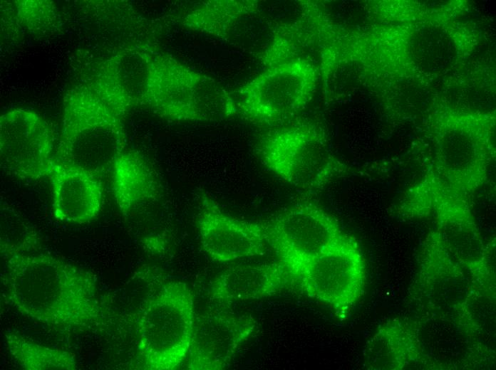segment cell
Wrapping results in <instances>:
<instances>
[{
  "instance_id": "obj_1",
  "label": "cell",
  "mask_w": 496,
  "mask_h": 370,
  "mask_svg": "<svg viewBox=\"0 0 496 370\" xmlns=\"http://www.w3.org/2000/svg\"><path fill=\"white\" fill-rule=\"evenodd\" d=\"M1 253L9 300L22 314L64 329L103 324L104 310L92 273L47 253Z\"/></svg>"
},
{
  "instance_id": "obj_2",
  "label": "cell",
  "mask_w": 496,
  "mask_h": 370,
  "mask_svg": "<svg viewBox=\"0 0 496 370\" xmlns=\"http://www.w3.org/2000/svg\"><path fill=\"white\" fill-rule=\"evenodd\" d=\"M125 142L122 119L91 88L68 91L55 158L99 176L111 172Z\"/></svg>"
},
{
  "instance_id": "obj_3",
  "label": "cell",
  "mask_w": 496,
  "mask_h": 370,
  "mask_svg": "<svg viewBox=\"0 0 496 370\" xmlns=\"http://www.w3.org/2000/svg\"><path fill=\"white\" fill-rule=\"evenodd\" d=\"M145 105L159 116L182 121H214L237 112L234 101L215 80L155 51Z\"/></svg>"
},
{
  "instance_id": "obj_4",
  "label": "cell",
  "mask_w": 496,
  "mask_h": 370,
  "mask_svg": "<svg viewBox=\"0 0 496 370\" xmlns=\"http://www.w3.org/2000/svg\"><path fill=\"white\" fill-rule=\"evenodd\" d=\"M195 318L193 293L182 281L166 282L150 297L138 322L145 369H178L188 356Z\"/></svg>"
},
{
  "instance_id": "obj_5",
  "label": "cell",
  "mask_w": 496,
  "mask_h": 370,
  "mask_svg": "<svg viewBox=\"0 0 496 370\" xmlns=\"http://www.w3.org/2000/svg\"><path fill=\"white\" fill-rule=\"evenodd\" d=\"M263 164L296 188L314 193L347 170L331 154L322 130L311 125L284 128L268 135L260 149Z\"/></svg>"
},
{
  "instance_id": "obj_6",
  "label": "cell",
  "mask_w": 496,
  "mask_h": 370,
  "mask_svg": "<svg viewBox=\"0 0 496 370\" xmlns=\"http://www.w3.org/2000/svg\"><path fill=\"white\" fill-rule=\"evenodd\" d=\"M267 245L296 287L304 268L343 234L338 221L311 202H299L262 222Z\"/></svg>"
},
{
  "instance_id": "obj_7",
  "label": "cell",
  "mask_w": 496,
  "mask_h": 370,
  "mask_svg": "<svg viewBox=\"0 0 496 370\" xmlns=\"http://www.w3.org/2000/svg\"><path fill=\"white\" fill-rule=\"evenodd\" d=\"M366 265L356 240L344 233L302 271L296 287L345 319L362 297Z\"/></svg>"
},
{
  "instance_id": "obj_8",
  "label": "cell",
  "mask_w": 496,
  "mask_h": 370,
  "mask_svg": "<svg viewBox=\"0 0 496 370\" xmlns=\"http://www.w3.org/2000/svg\"><path fill=\"white\" fill-rule=\"evenodd\" d=\"M314 77L311 65L302 60L271 67L239 90L237 112L261 124L283 122L305 107Z\"/></svg>"
},
{
  "instance_id": "obj_9",
  "label": "cell",
  "mask_w": 496,
  "mask_h": 370,
  "mask_svg": "<svg viewBox=\"0 0 496 370\" xmlns=\"http://www.w3.org/2000/svg\"><path fill=\"white\" fill-rule=\"evenodd\" d=\"M53 146V132L36 112L14 108L1 115V166L7 173L21 179L47 177Z\"/></svg>"
},
{
  "instance_id": "obj_10",
  "label": "cell",
  "mask_w": 496,
  "mask_h": 370,
  "mask_svg": "<svg viewBox=\"0 0 496 370\" xmlns=\"http://www.w3.org/2000/svg\"><path fill=\"white\" fill-rule=\"evenodd\" d=\"M197 227L203 250L217 263L263 255L268 245L262 222L229 216L205 193L200 194Z\"/></svg>"
},
{
  "instance_id": "obj_11",
  "label": "cell",
  "mask_w": 496,
  "mask_h": 370,
  "mask_svg": "<svg viewBox=\"0 0 496 370\" xmlns=\"http://www.w3.org/2000/svg\"><path fill=\"white\" fill-rule=\"evenodd\" d=\"M155 51L147 45L128 46L101 66L91 88L117 116L145 105Z\"/></svg>"
},
{
  "instance_id": "obj_12",
  "label": "cell",
  "mask_w": 496,
  "mask_h": 370,
  "mask_svg": "<svg viewBox=\"0 0 496 370\" xmlns=\"http://www.w3.org/2000/svg\"><path fill=\"white\" fill-rule=\"evenodd\" d=\"M256 320L247 314L210 310L195 318L188 369H222L253 334Z\"/></svg>"
},
{
  "instance_id": "obj_13",
  "label": "cell",
  "mask_w": 496,
  "mask_h": 370,
  "mask_svg": "<svg viewBox=\"0 0 496 370\" xmlns=\"http://www.w3.org/2000/svg\"><path fill=\"white\" fill-rule=\"evenodd\" d=\"M47 178L52 187V210L56 219L82 224L99 215L103 203L99 176L53 158Z\"/></svg>"
},
{
  "instance_id": "obj_14",
  "label": "cell",
  "mask_w": 496,
  "mask_h": 370,
  "mask_svg": "<svg viewBox=\"0 0 496 370\" xmlns=\"http://www.w3.org/2000/svg\"><path fill=\"white\" fill-rule=\"evenodd\" d=\"M294 287L286 270L276 260L229 268L215 276L210 293L212 300L229 306L236 302L271 297Z\"/></svg>"
},
{
  "instance_id": "obj_15",
  "label": "cell",
  "mask_w": 496,
  "mask_h": 370,
  "mask_svg": "<svg viewBox=\"0 0 496 370\" xmlns=\"http://www.w3.org/2000/svg\"><path fill=\"white\" fill-rule=\"evenodd\" d=\"M113 194L117 206L127 215L139 205L156 200L160 186L149 163L138 152L125 149L111 170Z\"/></svg>"
},
{
  "instance_id": "obj_16",
  "label": "cell",
  "mask_w": 496,
  "mask_h": 370,
  "mask_svg": "<svg viewBox=\"0 0 496 370\" xmlns=\"http://www.w3.org/2000/svg\"><path fill=\"white\" fill-rule=\"evenodd\" d=\"M405 350H416L410 335L398 329L394 332V324H386L366 342L363 350L364 366L367 369H394L403 368L409 361Z\"/></svg>"
},
{
  "instance_id": "obj_17",
  "label": "cell",
  "mask_w": 496,
  "mask_h": 370,
  "mask_svg": "<svg viewBox=\"0 0 496 370\" xmlns=\"http://www.w3.org/2000/svg\"><path fill=\"white\" fill-rule=\"evenodd\" d=\"M7 350L14 360L27 370H73L78 368L75 354L31 341L14 332L4 335Z\"/></svg>"
},
{
  "instance_id": "obj_18",
  "label": "cell",
  "mask_w": 496,
  "mask_h": 370,
  "mask_svg": "<svg viewBox=\"0 0 496 370\" xmlns=\"http://www.w3.org/2000/svg\"><path fill=\"white\" fill-rule=\"evenodd\" d=\"M249 3L234 1H208L184 18L182 24L194 31L224 36L232 23L250 8Z\"/></svg>"
},
{
  "instance_id": "obj_19",
  "label": "cell",
  "mask_w": 496,
  "mask_h": 370,
  "mask_svg": "<svg viewBox=\"0 0 496 370\" xmlns=\"http://www.w3.org/2000/svg\"><path fill=\"white\" fill-rule=\"evenodd\" d=\"M1 216V252L28 253L36 249V233L15 211L3 208Z\"/></svg>"
}]
</instances>
